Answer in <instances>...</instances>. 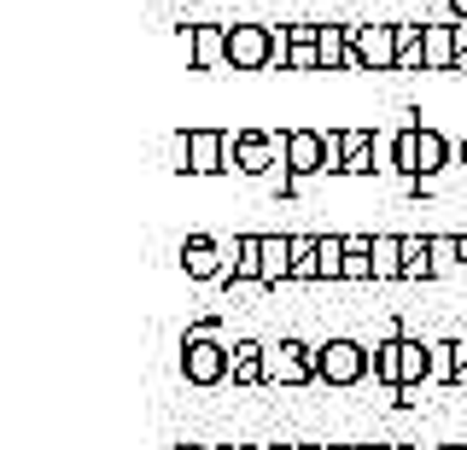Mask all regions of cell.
<instances>
[{"mask_svg": "<svg viewBox=\"0 0 467 450\" xmlns=\"http://www.w3.org/2000/svg\"><path fill=\"white\" fill-rule=\"evenodd\" d=\"M228 65L240 77L286 70V24H228Z\"/></svg>", "mask_w": 467, "mask_h": 450, "instance_id": "1", "label": "cell"}, {"mask_svg": "<svg viewBox=\"0 0 467 450\" xmlns=\"http://www.w3.org/2000/svg\"><path fill=\"white\" fill-rule=\"evenodd\" d=\"M182 381L199 386V392H211V386L228 381V345L216 340V322L187 328V340H182Z\"/></svg>", "mask_w": 467, "mask_h": 450, "instance_id": "2", "label": "cell"}, {"mask_svg": "<svg viewBox=\"0 0 467 450\" xmlns=\"http://www.w3.org/2000/svg\"><path fill=\"white\" fill-rule=\"evenodd\" d=\"M286 170L281 129H228V176H275Z\"/></svg>", "mask_w": 467, "mask_h": 450, "instance_id": "3", "label": "cell"}, {"mask_svg": "<svg viewBox=\"0 0 467 450\" xmlns=\"http://www.w3.org/2000/svg\"><path fill=\"white\" fill-rule=\"evenodd\" d=\"M316 374H321V386H362L374 374V362H368V345L362 340H350V333H333V340H321L316 345Z\"/></svg>", "mask_w": 467, "mask_h": 450, "instance_id": "4", "label": "cell"}, {"mask_svg": "<svg viewBox=\"0 0 467 450\" xmlns=\"http://www.w3.org/2000/svg\"><path fill=\"white\" fill-rule=\"evenodd\" d=\"M175 170L182 176H223L228 170V129H182L175 135Z\"/></svg>", "mask_w": 467, "mask_h": 450, "instance_id": "5", "label": "cell"}, {"mask_svg": "<svg viewBox=\"0 0 467 450\" xmlns=\"http://www.w3.org/2000/svg\"><path fill=\"white\" fill-rule=\"evenodd\" d=\"M263 369H269V386H310V381H321L316 374V345H304V340H275L269 357H263Z\"/></svg>", "mask_w": 467, "mask_h": 450, "instance_id": "6", "label": "cell"}, {"mask_svg": "<svg viewBox=\"0 0 467 450\" xmlns=\"http://www.w3.org/2000/svg\"><path fill=\"white\" fill-rule=\"evenodd\" d=\"M350 53L374 70H398V24H350Z\"/></svg>", "mask_w": 467, "mask_h": 450, "instance_id": "7", "label": "cell"}, {"mask_svg": "<svg viewBox=\"0 0 467 450\" xmlns=\"http://www.w3.org/2000/svg\"><path fill=\"white\" fill-rule=\"evenodd\" d=\"M281 158L298 182H310L327 170V141H321V129H281Z\"/></svg>", "mask_w": 467, "mask_h": 450, "instance_id": "8", "label": "cell"}, {"mask_svg": "<svg viewBox=\"0 0 467 450\" xmlns=\"http://www.w3.org/2000/svg\"><path fill=\"white\" fill-rule=\"evenodd\" d=\"M182 275H187V281H223V275H228V240L187 235L182 240Z\"/></svg>", "mask_w": 467, "mask_h": 450, "instance_id": "9", "label": "cell"}, {"mask_svg": "<svg viewBox=\"0 0 467 450\" xmlns=\"http://www.w3.org/2000/svg\"><path fill=\"white\" fill-rule=\"evenodd\" d=\"M257 275H263V235H234L223 287H257Z\"/></svg>", "mask_w": 467, "mask_h": 450, "instance_id": "10", "label": "cell"}, {"mask_svg": "<svg viewBox=\"0 0 467 450\" xmlns=\"http://www.w3.org/2000/svg\"><path fill=\"white\" fill-rule=\"evenodd\" d=\"M286 70L292 77L321 70V24H286Z\"/></svg>", "mask_w": 467, "mask_h": 450, "instance_id": "11", "label": "cell"}, {"mask_svg": "<svg viewBox=\"0 0 467 450\" xmlns=\"http://www.w3.org/2000/svg\"><path fill=\"white\" fill-rule=\"evenodd\" d=\"M187 70H234L228 65V24H193V59Z\"/></svg>", "mask_w": 467, "mask_h": 450, "instance_id": "12", "label": "cell"}, {"mask_svg": "<svg viewBox=\"0 0 467 450\" xmlns=\"http://www.w3.org/2000/svg\"><path fill=\"white\" fill-rule=\"evenodd\" d=\"M263 357H269V345H263V340H234L228 345V381L234 386H269Z\"/></svg>", "mask_w": 467, "mask_h": 450, "instance_id": "13", "label": "cell"}, {"mask_svg": "<svg viewBox=\"0 0 467 450\" xmlns=\"http://www.w3.org/2000/svg\"><path fill=\"white\" fill-rule=\"evenodd\" d=\"M368 362H374V381L398 392V386H403V333H398V328H386V340H374V345H368Z\"/></svg>", "mask_w": 467, "mask_h": 450, "instance_id": "14", "label": "cell"}, {"mask_svg": "<svg viewBox=\"0 0 467 450\" xmlns=\"http://www.w3.org/2000/svg\"><path fill=\"white\" fill-rule=\"evenodd\" d=\"M292 281V235H263V275L257 287H281Z\"/></svg>", "mask_w": 467, "mask_h": 450, "instance_id": "15", "label": "cell"}, {"mask_svg": "<svg viewBox=\"0 0 467 450\" xmlns=\"http://www.w3.org/2000/svg\"><path fill=\"white\" fill-rule=\"evenodd\" d=\"M420 53H427V70H456V24H427Z\"/></svg>", "mask_w": 467, "mask_h": 450, "instance_id": "16", "label": "cell"}, {"mask_svg": "<svg viewBox=\"0 0 467 450\" xmlns=\"http://www.w3.org/2000/svg\"><path fill=\"white\" fill-rule=\"evenodd\" d=\"M403 281H438L432 235H403Z\"/></svg>", "mask_w": 467, "mask_h": 450, "instance_id": "17", "label": "cell"}, {"mask_svg": "<svg viewBox=\"0 0 467 450\" xmlns=\"http://www.w3.org/2000/svg\"><path fill=\"white\" fill-rule=\"evenodd\" d=\"M415 141H420V176H444L450 158H456V152H450V141L438 135L432 123H420V129H415Z\"/></svg>", "mask_w": 467, "mask_h": 450, "instance_id": "18", "label": "cell"}, {"mask_svg": "<svg viewBox=\"0 0 467 450\" xmlns=\"http://www.w3.org/2000/svg\"><path fill=\"white\" fill-rule=\"evenodd\" d=\"M292 281H321V235H292Z\"/></svg>", "mask_w": 467, "mask_h": 450, "instance_id": "19", "label": "cell"}, {"mask_svg": "<svg viewBox=\"0 0 467 450\" xmlns=\"http://www.w3.org/2000/svg\"><path fill=\"white\" fill-rule=\"evenodd\" d=\"M374 281H403V235H374Z\"/></svg>", "mask_w": 467, "mask_h": 450, "instance_id": "20", "label": "cell"}, {"mask_svg": "<svg viewBox=\"0 0 467 450\" xmlns=\"http://www.w3.org/2000/svg\"><path fill=\"white\" fill-rule=\"evenodd\" d=\"M345 281H374V235H345Z\"/></svg>", "mask_w": 467, "mask_h": 450, "instance_id": "21", "label": "cell"}, {"mask_svg": "<svg viewBox=\"0 0 467 450\" xmlns=\"http://www.w3.org/2000/svg\"><path fill=\"white\" fill-rule=\"evenodd\" d=\"M420 30H427V24H398V70H427V53H420Z\"/></svg>", "mask_w": 467, "mask_h": 450, "instance_id": "22", "label": "cell"}, {"mask_svg": "<svg viewBox=\"0 0 467 450\" xmlns=\"http://www.w3.org/2000/svg\"><path fill=\"white\" fill-rule=\"evenodd\" d=\"M432 264H438V275H467V264H462V235H432Z\"/></svg>", "mask_w": 467, "mask_h": 450, "instance_id": "23", "label": "cell"}, {"mask_svg": "<svg viewBox=\"0 0 467 450\" xmlns=\"http://www.w3.org/2000/svg\"><path fill=\"white\" fill-rule=\"evenodd\" d=\"M321 281H345V235H321Z\"/></svg>", "mask_w": 467, "mask_h": 450, "instance_id": "24", "label": "cell"}, {"mask_svg": "<svg viewBox=\"0 0 467 450\" xmlns=\"http://www.w3.org/2000/svg\"><path fill=\"white\" fill-rule=\"evenodd\" d=\"M450 386H467V340H450Z\"/></svg>", "mask_w": 467, "mask_h": 450, "instance_id": "25", "label": "cell"}, {"mask_svg": "<svg viewBox=\"0 0 467 450\" xmlns=\"http://www.w3.org/2000/svg\"><path fill=\"white\" fill-rule=\"evenodd\" d=\"M456 70H467V24H456Z\"/></svg>", "mask_w": 467, "mask_h": 450, "instance_id": "26", "label": "cell"}, {"mask_svg": "<svg viewBox=\"0 0 467 450\" xmlns=\"http://www.w3.org/2000/svg\"><path fill=\"white\" fill-rule=\"evenodd\" d=\"M456 158H462V170H467V135H462V147H456Z\"/></svg>", "mask_w": 467, "mask_h": 450, "instance_id": "27", "label": "cell"}, {"mask_svg": "<svg viewBox=\"0 0 467 450\" xmlns=\"http://www.w3.org/2000/svg\"><path fill=\"white\" fill-rule=\"evenodd\" d=\"M228 450H269V445H228Z\"/></svg>", "mask_w": 467, "mask_h": 450, "instance_id": "28", "label": "cell"}, {"mask_svg": "<svg viewBox=\"0 0 467 450\" xmlns=\"http://www.w3.org/2000/svg\"><path fill=\"white\" fill-rule=\"evenodd\" d=\"M350 450H391V445H350Z\"/></svg>", "mask_w": 467, "mask_h": 450, "instance_id": "29", "label": "cell"}, {"mask_svg": "<svg viewBox=\"0 0 467 450\" xmlns=\"http://www.w3.org/2000/svg\"><path fill=\"white\" fill-rule=\"evenodd\" d=\"M432 450H467V439H462V445H432Z\"/></svg>", "mask_w": 467, "mask_h": 450, "instance_id": "30", "label": "cell"}, {"mask_svg": "<svg viewBox=\"0 0 467 450\" xmlns=\"http://www.w3.org/2000/svg\"><path fill=\"white\" fill-rule=\"evenodd\" d=\"M281 450H316V445H281Z\"/></svg>", "mask_w": 467, "mask_h": 450, "instance_id": "31", "label": "cell"}, {"mask_svg": "<svg viewBox=\"0 0 467 450\" xmlns=\"http://www.w3.org/2000/svg\"><path fill=\"white\" fill-rule=\"evenodd\" d=\"M316 450H350V445H316Z\"/></svg>", "mask_w": 467, "mask_h": 450, "instance_id": "32", "label": "cell"}, {"mask_svg": "<svg viewBox=\"0 0 467 450\" xmlns=\"http://www.w3.org/2000/svg\"><path fill=\"white\" fill-rule=\"evenodd\" d=\"M391 450H420V445H391Z\"/></svg>", "mask_w": 467, "mask_h": 450, "instance_id": "33", "label": "cell"}]
</instances>
